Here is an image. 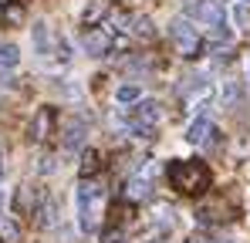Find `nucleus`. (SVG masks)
<instances>
[{
  "label": "nucleus",
  "mask_w": 250,
  "mask_h": 243,
  "mask_svg": "<svg viewBox=\"0 0 250 243\" xmlns=\"http://www.w3.org/2000/svg\"><path fill=\"white\" fill-rule=\"evenodd\" d=\"M166 176H169V186H172L176 193H186V196L207 193L209 182H213L207 162H200V159H172L169 169H166Z\"/></svg>",
  "instance_id": "1"
},
{
  "label": "nucleus",
  "mask_w": 250,
  "mask_h": 243,
  "mask_svg": "<svg viewBox=\"0 0 250 243\" xmlns=\"http://www.w3.org/2000/svg\"><path fill=\"white\" fill-rule=\"evenodd\" d=\"M169 38L176 40V47H179V54L183 58H200V51H203V40L196 34V27L189 24V20H172L169 24Z\"/></svg>",
  "instance_id": "2"
},
{
  "label": "nucleus",
  "mask_w": 250,
  "mask_h": 243,
  "mask_svg": "<svg viewBox=\"0 0 250 243\" xmlns=\"http://www.w3.org/2000/svg\"><path fill=\"white\" fill-rule=\"evenodd\" d=\"M102 200V186L98 182H91V179H84L82 186H78V216H82V230L84 233H91L95 230V206Z\"/></svg>",
  "instance_id": "3"
},
{
  "label": "nucleus",
  "mask_w": 250,
  "mask_h": 243,
  "mask_svg": "<svg viewBox=\"0 0 250 243\" xmlns=\"http://www.w3.org/2000/svg\"><path fill=\"white\" fill-rule=\"evenodd\" d=\"M189 17H196V20H203L209 27H216V24H223V7H220L216 0H193V3H189Z\"/></svg>",
  "instance_id": "4"
},
{
  "label": "nucleus",
  "mask_w": 250,
  "mask_h": 243,
  "mask_svg": "<svg viewBox=\"0 0 250 243\" xmlns=\"http://www.w3.org/2000/svg\"><path fill=\"white\" fill-rule=\"evenodd\" d=\"M156 122H159V105H156V101H139V105H135V125H132V128L149 132Z\"/></svg>",
  "instance_id": "5"
},
{
  "label": "nucleus",
  "mask_w": 250,
  "mask_h": 243,
  "mask_svg": "<svg viewBox=\"0 0 250 243\" xmlns=\"http://www.w3.org/2000/svg\"><path fill=\"white\" fill-rule=\"evenodd\" d=\"M213 135H216V128H213L207 119H196L189 125V132H186V139H189L193 145H213V142H216Z\"/></svg>",
  "instance_id": "6"
},
{
  "label": "nucleus",
  "mask_w": 250,
  "mask_h": 243,
  "mask_svg": "<svg viewBox=\"0 0 250 243\" xmlns=\"http://www.w3.org/2000/svg\"><path fill=\"white\" fill-rule=\"evenodd\" d=\"M51 125H54V112H51V108H41V112L34 115V122H31V139H34V142L47 139V135H51Z\"/></svg>",
  "instance_id": "7"
},
{
  "label": "nucleus",
  "mask_w": 250,
  "mask_h": 243,
  "mask_svg": "<svg viewBox=\"0 0 250 243\" xmlns=\"http://www.w3.org/2000/svg\"><path fill=\"white\" fill-rule=\"evenodd\" d=\"M82 44H84V51H88L91 58H102V54L108 51V34H102V31H88Z\"/></svg>",
  "instance_id": "8"
},
{
  "label": "nucleus",
  "mask_w": 250,
  "mask_h": 243,
  "mask_svg": "<svg viewBox=\"0 0 250 243\" xmlns=\"http://www.w3.org/2000/svg\"><path fill=\"white\" fill-rule=\"evenodd\" d=\"M84 142V122H71L64 128V149H78Z\"/></svg>",
  "instance_id": "9"
},
{
  "label": "nucleus",
  "mask_w": 250,
  "mask_h": 243,
  "mask_svg": "<svg viewBox=\"0 0 250 243\" xmlns=\"http://www.w3.org/2000/svg\"><path fill=\"white\" fill-rule=\"evenodd\" d=\"M34 44H38V51L41 54H47L51 51V31H47V24H34Z\"/></svg>",
  "instance_id": "10"
},
{
  "label": "nucleus",
  "mask_w": 250,
  "mask_h": 243,
  "mask_svg": "<svg viewBox=\"0 0 250 243\" xmlns=\"http://www.w3.org/2000/svg\"><path fill=\"white\" fill-rule=\"evenodd\" d=\"M21 61V51L14 44H0V68H14Z\"/></svg>",
  "instance_id": "11"
},
{
  "label": "nucleus",
  "mask_w": 250,
  "mask_h": 243,
  "mask_svg": "<svg viewBox=\"0 0 250 243\" xmlns=\"http://www.w3.org/2000/svg\"><path fill=\"white\" fill-rule=\"evenodd\" d=\"M132 34H139V38H152L156 31H152V20L149 17H132Z\"/></svg>",
  "instance_id": "12"
},
{
  "label": "nucleus",
  "mask_w": 250,
  "mask_h": 243,
  "mask_svg": "<svg viewBox=\"0 0 250 243\" xmlns=\"http://www.w3.org/2000/svg\"><path fill=\"white\" fill-rule=\"evenodd\" d=\"M0 237H3L7 243H17V240H21V230H17V223L0 216Z\"/></svg>",
  "instance_id": "13"
},
{
  "label": "nucleus",
  "mask_w": 250,
  "mask_h": 243,
  "mask_svg": "<svg viewBox=\"0 0 250 243\" xmlns=\"http://www.w3.org/2000/svg\"><path fill=\"white\" fill-rule=\"evenodd\" d=\"M128 196L132 200H146L149 196V179H132L128 182Z\"/></svg>",
  "instance_id": "14"
},
{
  "label": "nucleus",
  "mask_w": 250,
  "mask_h": 243,
  "mask_svg": "<svg viewBox=\"0 0 250 243\" xmlns=\"http://www.w3.org/2000/svg\"><path fill=\"white\" fill-rule=\"evenodd\" d=\"M115 98H119L122 105H128V101H139V84H122V88L115 91Z\"/></svg>",
  "instance_id": "15"
},
{
  "label": "nucleus",
  "mask_w": 250,
  "mask_h": 243,
  "mask_svg": "<svg viewBox=\"0 0 250 243\" xmlns=\"http://www.w3.org/2000/svg\"><path fill=\"white\" fill-rule=\"evenodd\" d=\"M54 220H58V202L51 200V202L41 209V226H54Z\"/></svg>",
  "instance_id": "16"
},
{
  "label": "nucleus",
  "mask_w": 250,
  "mask_h": 243,
  "mask_svg": "<svg viewBox=\"0 0 250 243\" xmlns=\"http://www.w3.org/2000/svg\"><path fill=\"white\" fill-rule=\"evenodd\" d=\"M95 169H98V152L88 149V152H84V162H82V172L88 176V172H95Z\"/></svg>",
  "instance_id": "17"
},
{
  "label": "nucleus",
  "mask_w": 250,
  "mask_h": 243,
  "mask_svg": "<svg viewBox=\"0 0 250 243\" xmlns=\"http://www.w3.org/2000/svg\"><path fill=\"white\" fill-rule=\"evenodd\" d=\"M233 20H237V24H240V27H247L250 14H247V7H244V3H240V7H237V10H233Z\"/></svg>",
  "instance_id": "18"
},
{
  "label": "nucleus",
  "mask_w": 250,
  "mask_h": 243,
  "mask_svg": "<svg viewBox=\"0 0 250 243\" xmlns=\"http://www.w3.org/2000/svg\"><path fill=\"white\" fill-rule=\"evenodd\" d=\"M159 226H172V209L159 206Z\"/></svg>",
  "instance_id": "19"
},
{
  "label": "nucleus",
  "mask_w": 250,
  "mask_h": 243,
  "mask_svg": "<svg viewBox=\"0 0 250 243\" xmlns=\"http://www.w3.org/2000/svg\"><path fill=\"white\" fill-rule=\"evenodd\" d=\"M122 240H125V233H122V230H112V233L105 237V243H122Z\"/></svg>",
  "instance_id": "20"
},
{
  "label": "nucleus",
  "mask_w": 250,
  "mask_h": 243,
  "mask_svg": "<svg viewBox=\"0 0 250 243\" xmlns=\"http://www.w3.org/2000/svg\"><path fill=\"white\" fill-rule=\"evenodd\" d=\"M38 169H41V172H54V159H51V156H47V159H41V165H38Z\"/></svg>",
  "instance_id": "21"
},
{
  "label": "nucleus",
  "mask_w": 250,
  "mask_h": 243,
  "mask_svg": "<svg viewBox=\"0 0 250 243\" xmlns=\"http://www.w3.org/2000/svg\"><path fill=\"white\" fill-rule=\"evenodd\" d=\"M186 243H209V240H203V237H189Z\"/></svg>",
  "instance_id": "22"
},
{
  "label": "nucleus",
  "mask_w": 250,
  "mask_h": 243,
  "mask_svg": "<svg viewBox=\"0 0 250 243\" xmlns=\"http://www.w3.org/2000/svg\"><path fill=\"white\" fill-rule=\"evenodd\" d=\"M0 209H3V193H0Z\"/></svg>",
  "instance_id": "23"
},
{
  "label": "nucleus",
  "mask_w": 250,
  "mask_h": 243,
  "mask_svg": "<svg viewBox=\"0 0 250 243\" xmlns=\"http://www.w3.org/2000/svg\"><path fill=\"white\" fill-rule=\"evenodd\" d=\"M213 243H230V240H213Z\"/></svg>",
  "instance_id": "24"
},
{
  "label": "nucleus",
  "mask_w": 250,
  "mask_h": 243,
  "mask_svg": "<svg viewBox=\"0 0 250 243\" xmlns=\"http://www.w3.org/2000/svg\"><path fill=\"white\" fill-rule=\"evenodd\" d=\"M0 179H3V165H0Z\"/></svg>",
  "instance_id": "25"
},
{
  "label": "nucleus",
  "mask_w": 250,
  "mask_h": 243,
  "mask_svg": "<svg viewBox=\"0 0 250 243\" xmlns=\"http://www.w3.org/2000/svg\"><path fill=\"white\" fill-rule=\"evenodd\" d=\"M0 3H7V0H0Z\"/></svg>",
  "instance_id": "26"
}]
</instances>
